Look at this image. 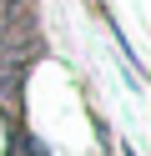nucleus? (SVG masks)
I'll use <instances>...</instances> for the list:
<instances>
[{
	"label": "nucleus",
	"instance_id": "f257e3e1",
	"mask_svg": "<svg viewBox=\"0 0 151 156\" xmlns=\"http://www.w3.org/2000/svg\"><path fill=\"white\" fill-rule=\"evenodd\" d=\"M25 20V0H0V41L10 35V25Z\"/></svg>",
	"mask_w": 151,
	"mask_h": 156
}]
</instances>
